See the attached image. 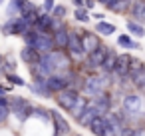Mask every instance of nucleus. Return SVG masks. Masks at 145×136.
Here are the masks:
<instances>
[{
	"mask_svg": "<svg viewBox=\"0 0 145 136\" xmlns=\"http://www.w3.org/2000/svg\"><path fill=\"white\" fill-rule=\"evenodd\" d=\"M26 46L36 48L40 54H50L56 50V42H54V34L52 32H42L38 28H32L26 36H22Z\"/></svg>",
	"mask_w": 145,
	"mask_h": 136,
	"instance_id": "obj_1",
	"label": "nucleus"
},
{
	"mask_svg": "<svg viewBox=\"0 0 145 136\" xmlns=\"http://www.w3.org/2000/svg\"><path fill=\"white\" fill-rule=\"evenodd\" d=\"M117 78L115 74H105V72H95V74H89L88 76V82H86V88H84V94L88 98H95L103 92L109 90L111 84H115Z\"/></svg>",
	"mask_w": 145,
	"mask_h": 136,
	"instance_id": "obj_2",
	"label": "nucleus"
},
{
	"mask_svg": "<svg viewBox=\"0 0 145 136\" xmlns=\"http://www.w3.org/2000/svg\"><path fill=\"white\" fill-rule=\"evenodd\" d=\"M34 28V22L28 20V18H22V16H16V18H6L4 24H2V34L4 36H26L30 30Z\"/></svg>",
	"mask_w": 145,
	"mask_h": 136,
	"instance_id": "obj_3",
	"label": "nucleus"
},
{
	"mask_svg": "<svg viewBox=\"0 0 145 136\" xmlns=\"http://www.w3.org/2000/svg\"><path fill=\"white\" fill-rule=\"evenodd\" d=\"M121 110L129 120H137L143 114V96L139 92H125L121 98Z\"/></svg>",
	"mask_w": 145,
	"mask_h": 136,
	"instance_id": "obj_4",
	"label": "nucleus"
},
{
	"mask_svg": "<svg viewBox=\"0 0 145 136\" xmlns=\"http://www.w3.org/2000/svg\"><path fill=\"white\" fill-rule=\"evenodd\" d=\"M8 100H10V108H12V114L16 116V120L26 122L30 116H34V106L36 104H32L28 98H24V96H8Z\"/></svg>",
	"mask_w": 145,
	"mask_h": 136,
	"instance_id": "obj_5",
	"label": "nucleus"
},
{
	"mask_svg": "<svg viewBox=\"0 0 145 136\" xmlns=\"http://www.w3.org/2000/svg\"><path fill=\"white\" fill-rule=\"evenodd\" d=\"M68 54L74 58L76 64H82L86 58H88V50L84 46V38H82V32L78 28H72V34H70V44H68Z\"/></svg>",
	"mask_w": 145,
	"mask_h": 136,
	"instance_id": "obj_6",
	"label": "nucleus"
},
{
	"mask_svg": "<svg viewBox=\"0 0 145 136\" xmlns=\"http://www.w3.org/2000/svg\"><path fill=\"white\" fill-rule=\"evenodd\" d=\"M80 94H82V92H78V90H74V88H66V90L58 92V94L54 96V100H56L58 108H62L64 112H68V114H70V112H72V108L76 106V102H78Z\"/></svg>",
	"mask_w": 145,
	"mask_h": 136,
	"instance_id": "obj_7",
	"label": "nucleus"
},
{
	"mask_svg": "<svg viewBox=\"0 0 145 136\" xmlns=\"http://www.w3.org/2000/svg\"><path fill=\"white\" fill-rule=\"evenodd\" d=\"M131 62H133V56L125 50V52H119V56H117V64H115V78L119 80V78H129V74H131Z\"/></svg>",
	"mask_w": 145,
	"mask_h": 136,
	"instance_id": "obj_8",
	"label": "nucleus"
},
{
	"mask_svg": "<svg viewBox=\"0 0 145 136\" xmlns=\"http://www.w3.org/2000/svg\"><path fill=\"white\" fill-rule=\"evenodd\" d=\"M46 84H48V88H50V92H52L54 96H56L58 92H62V90L70 88V82H68L66 72H58V74L48 76V78H46Z\"/></svg>",
	"mask_w": 145,
	"mask_h": 136,
	"instance_id": "obj_9",
	"label": "nucleus"
},
{
	"mask_svg": "<svg viewBox=\"0 0 145 136\" xmlns=\"http://www.w3.org/2000/svg\"><path fill=\"white\" fill-rule=\"evenodd\" d=\"M28 90H30L34 96H40V98H52V96H54V94L50 92V88H48L44 76H32V84H28Z\"/></svg>",
	"mask_w": 145,
	"mask_h": 136,
	"instance_id": "obj_10",
	"label": "nucleus"
},
{
	"mask_svg": "<svg viewBox=\"0 0 145 136\" xmlns=\"http://www.w3.org/2000/svg\"><path fill=\"white\" fill-rule=\"evenodd\" d=\"M52 124H54V134L56 136H66V134H70V122L64 118V114L60 112V110H52Z\"/></svg>",
	"mask_w": 145,
	"mask_h": 136,
	"instance_id": "obj_11",
	"label": "nucleus"
},
{
	"mask_svg": "<svg viewBox=\"0 0 145 136\" xmlns=\"http://www.w3.org/2000/svg\"><path fill=\"white\" fill-rule=\"evenodd\" d=\"M54 34V42H56V50H68V44H70V34H72V26H62L58 30L52 32Z\"/></svg>",
	"mask_w": 145,
	"mask_h": 136,
	"instance_id": "obj_12",
	"label": "nucleus"
},
{
	"mask_svg": "<svg viewBox=\"0 0 145 136\" xmlns=\"http://www.w3.org/2000/svg\"><path fill=\"white\" fill-rule=\"evenodd\" d=\"M82 32V38H84V46H86V50H88V54L89 52H93V50H97L103 42H101V36L95 32V30H80Z\"/></svg>",
	"mask_w": 145,
	"mask_h": 136,
	"instance_id": "obj_13",
	"label": "nucleus"
},
{
	"mask_svg": "<svg viewBox=\"0 0 145 136\" xmlns=\"http://www.w3.org/2000/svg\"><path fill=\"white\" fill-rule=\"evenodd\" d=\"M97 116H101V110H99V108H97V104L91 100V102H89V106L86 108V112H84L76 122H78L80 126H86V128H88V126L91 124V120H93V118H97ZM103 116H105V114H103Z\"/></svg>",
	"mask_w": 145,
	"mask_h": 136,
	"instance_id": "obj_14",
	"label": "nucleus"
},
{
	"mask_svg": "<svg viewBox=\"0 0 145 136\" xmlns=\"http://www.w3.org/2000/svg\"><path fill=\"white\" fill-rule=\"evenodd\" d=\"M95 104H97V108L101 110V114H109V112H113V92H103V94H99V96H95V98H91Z\"/></svg>",
	"mask_w": 145,
	"mask_h": 136,
	"instance_id": "obj_15",
	"label": "nucleus"
},
{
	"mask_svg": "<svg viewBox=\"0 0 145 136\" xmlns=\"http://www.w3.org/2000/svg\"><path fill=\"white\" fill-rule=\"evenodd\" d=\"M129 80H131V86H133L135 90L145 92V64L133 68L131 74H129Z\"/></svg>",
	"mask_w": 145,
	"mask_h": 136,
	"instance_id": "obj_16",
	"label": "nucleus"
},
{
	"mask_svg": "<svg viewBox=\"0 0 145 136\" xmlns=\"http://www.w3.org/2000/svg\"><path fill=\"white\" fill-rule=\"evenodd\" d=\"M133 0H109V2L103 6L105 10H111L113 14H129Z\"/></svg>",
	"mask_w": 145,
	"mask_h": 136,
	"instance_id": "obj_17",
	"label": "nucleus"
},
{
	"mask_svg": "<svg viewBox=\"0 0 145 136\" xmlns=\"http://www.w3.org/2000/svg\"><path fill=\"white\" fill-rule=\"evenodd\" d=\"M54 24H56L54 14L42 10L40 16H38V20H36V26H34V28H38V30H42V32H54Z\"/></svg>",
	"mask_w": 145,
	"mask_h": 136,
	"instance_id": "obj_18",
	"label": "nucleus"
},
{
	"mask_svg": "<svg viewBox=\"0 0 145 136\" xmlns=\"http://www.w3.org/2000/svg\"><path fill=\"white\" fill-rule=\"evenodd\" d=\"M40 58H42V54L36 50V48H32V46H22L20 48V60L24 62V64H28V66H32V64H38L40 62Z\"/></svg>",
	"mask_w": 145,
	"mask_h": 136,
	"instance_id": "obj_19",
	"label": "nucleus"
},
{
	"mask_svg": "<svg viewBox=\"0 0 145 136\" xmlns=\"http://www.w3.org/2000/svg\"><path fill=\"white\" fill-rule=\"evenodd\" d=\"M129 18L139 22V24H145V0H133L131 10H129Z\"/></svg>",
	"mask_w": 145,
	"mask_h": 136,
	"instance_id": "obj_20",
	"label": "nucleus"
},
{
	"mask_svg": "<svg viewBox=\"0 0 145 136\" xmlns=\"http://www.w3.org/2000/svg\"><path fill=\"white\" fill-rule=\"evenodd\" d=\"M117 46H119V48H125L127 52H129V50H139V48H141V44H139L129 32H123V34L117 36Z\"/></svg>",
	"mask_w": 145,
	"mask_h": 136,
	"instance_id": "obj_21",
	"label": "nucleus"
},
{
	"mask_svg": "<svg viewBox=\"0 0 145 136\" xmlns=\"http://www.w3.org/2000/svg\"><path fill=\"white\" fill-rule=\"evenodd\" d=\"M88 128H89V132H91L93 136H105V130H107V116L101 114V116L93 118Z\"/></svg>",
	"mask_w": 145,
	"mask_h": 136,
	"instance_id": "obj_22",
	"label": "nucleus"
},
{
	"mask_svg": "<svg viewBox=\"0 0 145 136\" xmlns=\"http://www.w3.org/2000/svg\"><path fill=\"white\" fill-rule=\"evenodd\" d=\"M117 56H119V52H117L115 48H111V46H109L107 58H105V62H103V66H101V70H99V72L113 74V72H115V64H117Z\"/></svg>",
	"mask_w": 145,
	"mask_h": 136,
	"instance_id": "obj_23",
	"label": "nucleus"
},
{
	"mask_svg": "<svg viewBox=\"0 0 145 136\" xmlns=\"http://www.w3.org/2000/svg\"><path fill=\"white\" fill-rule=\"evenodd\" d=\"M89 102H91V98H88L86 94H80V98H78V102H76V106L72 108V112H70V116L78 120V118H80V116H82V114L86 112V108L89 106Z\"/></svg>",
	"mask_w": 145,
	"mask_h": 136,
	"instance_id": "obj_24",
	"label": "nucleus"
},
{
	"mask_svg": "<svg viewBox=\"0 0 145 136\" xmlns=\"http://www.w3.org/2000/svg\"><path fill=\"white\" fill-rule=\"evenodd\" d=\"M125 30H127L133 38H143V36H145V24H139V22H135V20H131V18L125 20Z\"/></svg>",
	"mask_w": 145,
	"mask_h": 136,
	"instance_id": "obj_25",
	"label": "nucleus"
},
{
	"mask_svg": "<svg viewBox=\"0 0 145 136\" xmlns=\"http://www.w3.org/2000/svg\"><path fill=\"white\" fill-rule=\"evenodd\" d=\"M99 36H111V34H115L117 32V26L115 24H111V22H105V20H101V22H95V28H93Z\"/></svg>",
	"mask_w": 145,
	"mask_h": 136,
	"instance_id": "obj_26",
	"label": "nucleus"
},
{
	"mask_svg": "<svg viewBox=\"0 0 145 136\" xmlns=\"http://www.w3.org/2000/svg\"><path fill=\"white\" fill-rule=\"evenodd\" d=\"M74 20H76V22H82V24H89V20H91V12H89L86 6H82V8H74Z\"/></svg>",
	"mask_w": 145,
	"mask_h": 136,
	"instance_id": "obj_27",
	"label": "nucleus"
},
{
	"mask_svg": "<svg viewBox=\"0 0 145 136\" xmlns=\"http://www.w3.org/2000/svg\"><path fill=\"white\" fill-rule=\"evenodd\" d=\"M16 60L10 56V54H6V56H2V74L6 76V74H12V72H16Z\"/></svg>",
	"mask_w": 145,
	"mask_h": 136,
	"instance_id": "obj_28",
	"label": "nucleus"
},
{
	"mask_svg": "<svg viewBox=\"0 0 145 136\" xmlns=\"http://www.w3.org/2000/svg\"><path fill=\"white\" fill-rule=\"evenodd\" d=\"M10 114H12V108H10V100L6 96V98L0 100V122H6Z\"/></svg>",
	"mask_w": 145,
	"mask_h": 136,
	"instance_id": "obj_29",
	"label": "nucleus"
},
{
	"mask_svg": "<svg viewBox=\"0 0 145 136\" xmlns=\"http://www.w3.org/2000/svg\"><path fill=\"white\" fill-rule=\"evenodd\" d=\"M34 116L36 118H40L42 122H52V110H48V108H42V106H34Z\"/></svg>",
	"mask_w": 145,
	"mask_h": 136,
	"instance_id": "obj_30",
	"label": "nucleus"
},
{
	"mask_svg": "<svg viewBox=\"0 0 145 136\" xmlns=\"http://www.w3.org/2000/svg\"><path fill=\"white\" fill-rule=\"evenodd\" d=\"M4 78H6L10 84H14V86H28V82H26V80H24L20 74H16V72H12V74H6Z\"/></svg>",
	"mask_w": 145,
	"mask_h": 136,
	"instance_id": "obj_31",
	"label": "nucleus"
},
{
	"mask_svg": "<svg viewBox=\"0 0 145 136\" xmlns=\"http://www.w3.org/2000/svg\"><path fill=\"white\" fill-rule=\"evenodd\" d=\"M54 18H58V20H66L68 18V6L66 4H56V8H54Z\"/></svg>",
	"mask_w": 145,
	"mask_h": 136,
	"instance_id": "obj_32",
	"label": "nucleus"
},
{
	"mask_svg": "<svg viewBox=\"0 0 145 136\" xmlns=\"http://www.w3.org/2000/svg\"><path fill=\"white\" fill-rule=\"evenodd\" d=\"M56 4H58L56 0H44V2H42V10L52 14V12H54V8H56Z\"/></svg>",
	"mask_w": 145,
	"mask_h": 136,
	"instance_id": "obj_33",
	"label": "nucleus"
},
{
	"mask_svg": "<svg viewBox=\"0 0 145 136\" xmlns=\"http://www.w3.org/2000/svg\"><path fill=\"white\" fill-rule=\"evenodd\" d=\"M119 136H135V128H131V126H125L123 130H121V134Z\"/></svg>",
	"mask_w": 145,
	"mask_h": 136,
	"instance_id": "obj_34",
	"label": "nucleus"
},
{
	"mask_svg": "<svg viewBox=\"0 0 145 136\" xmlns=\"http://www.w3.org/2000/svg\"><path fill=\"white\" fill-rule=\"evenodd\" d=\"M91 18H93L95 22H101V20H105V14H103V12H91Z\"/></svg>",
	"mask_w": 145,
	"mask_h": 136,
	"instance_id": "obj_35",
	"label": "nucleus"
},
{
	"mask_svg": "<svg viewBox=\"0 0 145 136\" xmlns=\"http://www.w3.org/2000/svg\"><path fill=\"white\" fill-rule=\"evenodd\" d=\"M95 4H97V0H86V4H84V6H86V8L91 12V10L95 8Z\"/></svg>",
	"mask_w": 145,
	"mask_h": 136,
	"instance_id": "obj_36",
	"label": "nucleus"
},
{
	"mask_svg": "<svg viewBox=\"0 0 145 136\" xmlns=\"http://www.w3.org/2000/svg\"><path fill=\"white\" fill-rule=\"evenodd\" d=\"M135 136H145V128H143V126L135 128Z\"/></svg>",
	"mask_w": 145,
	"mask_h": 136,
	"instance_id": "obj_37",
	"label": "nucleus"
},
{
	"mask_svg": "<svg viewBox=\"0 0 145 136\" xmlns=\"http://www.w3.org/2000/svg\"><path fill=\"white\" fill-rule=\"evenodd\" d=\"M107 2H109V0H97V4H101V6H105Z\"/></svg>",
	"mask_w": 145,
	"mask_h": 136,
	"instance_id": "obj_38",
	"label": "nucleus"
}]
</instances>
